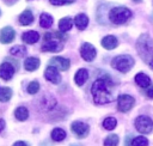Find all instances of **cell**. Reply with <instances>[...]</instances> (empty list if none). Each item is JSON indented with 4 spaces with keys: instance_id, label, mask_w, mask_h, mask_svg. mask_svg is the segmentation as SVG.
<instances>
[{
    "instance_id": "cell-6",
    "label": "cell",
    "mask_w": 153,
    "mask_h": 146,
    "mask_svg": "<svg viewBox=\"0 0 153 146\" xmlns=\"http://www.w3.org/2000/svg\"><path fill=\"white\" fill-rule=\"evenodd\" d=\"M134 104H135V99L129 95H120L117 98V109L122 112L129 111L134 107Z\"/></svg>"
},
{
    "instance_id": "cell-34",
    "label": "cell",
    "mask_w": 153,
    "mask_h": 146,
    "mask_svg": "<svg viewBox=\"0 0 153 146\" xmlns=\"http://www.w3.org/2000/svg\"><path fill=\"white\" fill-rule=\"evenodd\" d=\"M14 145H16V146H19V145H27V142H24V141H17V142H14Z\"/></svg>"
},
{
    "instance_id": "cell-9",
    "label": "cell",
    "mask_w": 153,
    "mask_h": 146,
    "mask_svg": "<svg viewBox=\"0 0 153 146\" xmlns=\"http://www.w3.org/2000/svg\"><path fill=\"white\" fill-rule=\"evenodd\" d=\"M44 77H45V79H47L48 81H50V83H53V84H59V83L61 81V75H60L57 68L54 67V66H51V65H49V66L45 68V71H44Z\"/></svg>"
},
{
    "instance_id": "cell-10",
    "label": "cell",
    "mask_w": 153,
    "mask_h": 146,
    "mask_svg": "<svg viewBox=\"0 0 153 146\" xmlns=\"http://www.w3.org/2000/svg\"><path fill=\"white\" fill-rule=\"evenodd\" d=\"M49 65L56 67L60 71H67L71 66V61L68 59H65V57H61V56H54L49 60Z\"/></svg>"
},
{
    "instance_id": "cell-31",
    "label": "cell",
    "mask_w": 153,
    "mask_h": 146,
    "mask_svg": "<svg viewBox=\"0 0 153 146\" xmlns=\"http://www.w3.org/2000/svg\"><path fill=\"white\" fill-rule=\"evenodd\" d=\"M49 1H50V4H53L55 6H60V5H65L66 4L65 0H49Z\"/></svg>"
},
{
    "instance_id": "cell-29",
    "label": "cell",
    "mask_w": 153,
    "mask_h": 146,
    "mask_svg": "<svg viewBox=\"0 0 153 146\" xmlns=\"http://www.w3.org/2000/svg\"><path fill=\"white\" fill-rule=\"evenodd\" d=\"M38 90H39V84H38V81H36V80L31 81V83L27 85V92H29L30 95H35V93H37Z\"/></svg>"
},
{
    "instance_id": "cell-24",
    "label": "cell",
    "mask_w": 153,
    "mask_h": 146,
    "mask_svg": "<svg viewBox=\"0 0 153 146\" xmlns=\"http://www.w3.org/2000/svg\"><path fill=\"white\" fill-rule=\"evenodd\" d=\"M66 138V132L62 128H55L51 130V139L54 141H62Z\"/></svg>"
},
{
    "instance_id": "cell-4",
    "label": "cell",
    "mask_w": 153,
    "mask_h": 146,
    "mask_svg": "<svg viewBox=\"0 0 153 146\" xmlns=\"http://www.w3.org/2000/svg\"><path fill=\"white\" fill-rule=\"evenodd\" d=\"M111 65L115 69H117L122 73H127L134 66V59L130 55H118L112 59Z\"/></svg>"
},
{
    "instance_id": "cell-5",
    "label": "cell",
    "mask_w": 153,
    "mask_h": 146,
    "mask_svg": "<svg viewBox=\"0 0 153 146\" xmlns=\"http://www.w3.org/2000/svg\"><path fill=\"white\" fill-rule=\"evenodd\" d=\"M135 128L137 132H140L142 134H148L153 129V121L151 117L141 115V116L136 117V120H135Z\"/></svg>"
},
{
    "instance_id": "cell-17",
    "label": "cell",
    "mask_w": 153,
    "mask_h": 146,
    "mask_svg": "<svg viewBox=\"0 0 153 146\" xmlns=\"http://www.w3.org/2000/svg\"><path fill=\"white\" fill-rule=\"evenodd\" d=\"M74 23H75V25H76V28H78L79 30H85L86 26H87V24H88V18H87L86 14L79 13V14L75 16V18H74Z\"/></svg>"
},
{
    "instance_id": "cell-21",
    "label": "cell",
    "mask_w": 153,
    "mask_h": 146,
    "mask_svg": "<svg viewBox=\"0 0 153 146\" xmlns=\"http://www.w3.org/2000/svg\"><path fill=\"white\" fill-rule=\"evenodd\" d=\"M72 26H73V22L69 17H65L59 22V30L61 32H67L68 30L72 29Z\"/></svg>"
},
{
    "instance_id": "cell-12",
    "label": "cell",
    "mask_w": 153,
    "mask_h": 146,
    "mask_svg": "<svg viewBox=\"0 0 153 146\" xmlns=\"http://www.w3.org/2000/svg\"><path fill=\"white\" fill-rule=\"evenodd\" d=\"M14 74V67L8 63V62H4L0 65V78L4 80H10Z\"/></svg>"
},
{
    "instance_id": "cell-30",
    "label": "cell",
    "mask_w": 153,
    "mask_h": 146,
    "mask_svg": "<svg viewBox=\"0 0 153 146\" xmlns=\"http://www.w3.org/2000/svg\"><path fill=\"white\" fill-rule=\"evenodd\" d=\"M131 144L135 146H143V145L146 146V145H148V140L145 136H136L135 139H133Z\"/></svg>"
},
{
    "instance_id": "cell-8",
    "label": "cell",
    "mask_w": 153,
    "mask_h": 146,
    "mask_svg": "<svg viewBox=\"0 0 153 146\" xmlns=\"http://www.w3.org/2000/svg\"><path fill=\"white\" fill-rule=\"evenodd\" d=\"M71 128H72L73 134L76 135L78 138H85L88 134V130H90L88 124H86L84 122H79V121L73 122L72 126H71Z\"/></svg>"
},
{
    "instance_id": "cell-2",
    "label": "cell",
    "mask_w": 153,
    "mask_h": 146,
    "mask_svg": "<svg viewBox=\"0 0 153 146\" xmlns=\"http://www.w3.org/2000/svg\"><path fill=\"white\" fill-rule=\"evenodd\" d=\"M136 49L140 57L153 68V41L148 35H141L136 42Z\"/></svg>"
},
{
    "instance_id": "cell-35",
    "label": "cell",
    "mask_w": 153,
    "mask_h": 146,
    "mask_svg": "<svg viewBox=\"0 0 153 146\" xmlns=\"http://www.w3.org/2000/svg\"><path fill=\"white\" fill-rule=\"evenodd\" d=\"M66 1V4H72V2H74L75 0H65Z\"/></svg>"
},
{
    "instance_id": "cell-7",
    "label": "cell",
    "mask_w": 153,
    "mask_h": 146,
    "mask_svg": "<svg viewBox=\"0 0 153 146\" xmlns=\"http://www.w3.org/2000/svg\"><path fill=\"white\" fill-rule=\"evenodd\" d=\"M96 54H97L96 48L90 43H84L80 48V55L85 61H88V62L93 61L96 57Z\"/></svg>"
},
{
    "instance_id": "cell-19",
    "label": "cell",
    "mask_w": 153,
    "mask_h": 146,
    "mask_svg": "<svg viewBox=\"0 0 153 146\" xmlns=\"http://www.w3.org/2000/svg\"><path fill=\"white\" fill-rule=\"evenodd\" d=\"M32 22H33V14L30 10H25L19 16V23L22 25H30Z\"/></svg>"
},
{
    "instance_id": "cell-22",
    "label": "cell",
    "mask_w": 153,
    "mask_h": 146,
    "mask_svg": "<svg viewBox=\"0 0 153 146\" xmlns=\"http://www.w3.org/2000/svg\"><path fill=\"white\" fill-rule=\"evenodd\" d=\"M39 25L44 29H48L53 25V17L48 13H42L39 17Z\"/></svg>"
},
{
    "instance_id": "cell-15",
    "label": "cell",
    "mask_w": 153,
    "mask_h": 146,
    "mask_svg": "<svg viewBox=\"0 0 153 146\" xmlns=\"http://www.w3.org/2000/svg\"><path fill=\"white\" fill-rule=\"evenodd\" d=\"M117 44H118V41H117V38H116L115 36H112V35H108V36H105V37L102 39V45H103V48H105V49H108V50H111V49L116 48Z\"/></svg>"
},
{
    "instance_id": "cell-14",
    "label": "cell",
    "mask_w": 153,
    "mask_h": 146,
    "mask_svg": "<svg viewBox=\"0 0 153 146\" xmlns=\"http://www.w3.org/2000/svg\"><path fill=\"white\" fill-rule=\"evenodd\" d=\"M22 39H23L24 43H26V44H33V43H36V42L39 39V35H38L37 31L30 30V31H26V32L23 34Z\"/></svg>"
},
{
    "instance_id": "cell-25",
    "label": "cell",
    "mask_w": 153,
    "mask_h": 146,
    "mask_svg": "<svg viewBox=\"0 0 153 146\" xmlns=\"http://www.w3.org/2000/svg\"><path fill=\"white\" fill-rule=\"evenodd\" d=\"M12 97V90L10 87H0V102H8Z\"/></svg>"
},
{
    "instance_id": "cell-23",
    "label": "cell",
    "mask_w": 153,
    "mask_h": 146,
    "mask_svg": "<svg viewBox=\"0 0 153 146\" xmlns=\"http://www.w3.org/2000/svg\"><path fill=\"white\" fill-rule=\"evenodd\" d=\"M14 116L18 121H25L29 117V111L25 107H18L14 110Z\"/></svg>"
},
{
    "instance_id": "cell-36",
    "label": "cell",
    "mask_w": 153,
    "mask_h": 146,
    "mask_svg": "<svg viewBox=\"0 0 153 146\" xmlns=\"http://www.w3.org/2000/svg\"><path fill=\"white\" fill-rule=\"evenodd\" d=\"M134 1H136V2H139V1H141V0H134Z\"/></svg>"
},
{
    "instance_id": "cell-13",
    "label": "cell",
    "mask_w": 153,
    "mask_h": 146,
    "mask_svg": "<svg viewBox=\"0 0 153 146\" xmlns=\"http://www.w3.org/2000/svg\"><path fill=\"white\" fill-rule=\"evenodd\" d=\"M63 45L60 43V42H56V41H48L45 42L43 45H42V50L43 51H54V53H57L60 50H62Z\"/></svg>"
},
{
    "instance_id": "cell-20",
    "label": "cell",
    "mask_w": 153,
    "mask_h": 146,
    "mask_svg": "<svg viewBox=\"0 0 153 146\" xmlns=\"http://www.w3.org/2000/svg\"><path fill=\"white\" fill-rule=\"evenodd\" d=\"M135 83L140 86V87H147L151 85V78L143 73H139L135 75Z\"/></svg>"
},
{
    "instance_id": "cell-37",
    "label": "cell",
    "mask_w": 153,
    "mask_h": 146,
    "mask_svg": "<svg viewBox=\"0 0 153 146\" xmlns=\"http://www.w3.org/2000/svg\"><path fill=\"white\" fill-rule=\"evenodd\" d=\"M0 14H1V11H0Z\"/></svg>"
},
{
    "instance_id": "cell-1",
    "label": "cell",
    "mask_w": 153,
    "mask_h": 146,
    "mask_svg": "<svg viewBox=\"0 0 153 146\" xmlns=\"http://www.w3.org/2000/svg\"><path fill=\"white\" fill-rule=\"evenodd\" d=\"M91 92L93 96V101L97 104H106L112 102L114 96L108 86V83L104 79H97L91 87Z\"/></svg>"
},
{
    "instance_id": "cell-33",
    "label": "cell",
    "mask_w": 153,
    "mask_h": 146,
    "mask_svg": "<svg viewBox=\"0 0 153 146\" xmlns=\"http://www.w3.org/2000/svg\"><path fill=\"white\" fill-rule=\"evenodd\" d=\"M4 128H5V121H4L2 118H0V132H1Z\"/></svg>"
},
{
    "instance_id": "cell-16",
    "label": "cell",
    "mask_w": 153,
    "mask_h": 146,
    "mask_svg": "<svg viewBox=\"0 0 153 146\" xmlns=\"http://www.w3.org/2000/svg\"><path fill=\"white\" fill-rule=\"evenodd\" d=\"M87 78H88V72H87V69H86V68H80V69L76 71V73H75V75H74V81H75V84H76L78 86H81V85H84V83L87 80Z\"/></svg>"
},
{
    "instance_id": "cell-28",
    "label": "cell",
    "mask_w": 153,
    "mask_h": 146,
    "mask_svg": "<svg viewBox=\"0 0 153 146\" xmlns=\"http://www.w3.org/2000/svg\"><path fill=\"white\" fill-rule=\"evenodd\" d=\"M117 144H118V136L116 134H110L104 140V145H106V146H115Z\"/></svg>"
},
{
    "instance_id": "cell-32",
    "label": "cell",
    "mask_w": 153,
    "mask_h": 146,
    "mask_svg": "<svg viewBox=\"0 0 153 146\" xmlns=\"http://www.w3.org/2000/svg\"><path fill=\"white\" fill-rule=\"evenodd\" d=\"M146 95H147L149 98H153V86H151V87L146 91Z\"/></svg>"
},
{
    "instance_id": "cell-26",
    "label": "cell",
    "mask_w": 153,
    "mask_h": 146,
    "mask_svg": "<svg viewBox=\"0 0 153 146\" xmlns=\"http://www.w3.org/2000/svg\"><path fill=\"white\" fill-rule=\"evenodd\" d=\"M10 53H11L13 56H19V57H22V56H24V55L26 54V48H25L24 45H16V47H13V48L10 49Z\"/></svg>"
},
{
    "instance_id": "cell-11",
    "label": "cell",
    "mask_w": 153,
    "mask_h": 146,
    "mask_svg": "<svg viewBox=\"0 0 153 146\" xmlns=\"http://www.w3.org/2000/svg\"><path fill=\"white\" fill-rule=\"evenodd\" d=\"M16 37V32L11 26H5L0 31V42L4 44L11 43Z\"/></svg>"
},
{
    "instance_id": "cell-27",
    "label": "cell",
    "mask_w": 153,
    "mask_h": 146,
    "mask_svg": "<svg viewBox=\"0 0 153 146\" xmlns=\"http://www.w3.org/2000/svg\"><path fill=\"white\" fill-rule=\"evenodd\" d=\"M116 126H117V120H116L115 117H106V118L103 121V127H104L106 130H112Z\"/></svg>"
},
{
    "instance_id": "cell-3",
    "label": "cell",
    "mask_w": 153,
    "mask_h": 146,
    "mask_svg": "<svg viewBox=\"0 0 153 146\" xmlns=\"http://www.w3.org/2000/svg\"><path fill=\"white\" fill-rule=\"evenodd\" d=\"M130 17H131V11L123 6L114 7L109 12V19L114 24H124Z\"/></svg>"
},
{
    "instance_id": "cell-18",
    "label": "cell",
    "mask_w": 153,
    "mask_h": 146,
    "mask_svg": "<svg viewBox=\"0 0 153 146\" xmlns=\"http://www.w3.org/2000/svg\"><path fill=\"white\" fill-rule=\"evenodd\" d=\"M39 67V60L37 57H27L24 61V68L29 72H33Z\"/></svg>"
}]
</instances>
